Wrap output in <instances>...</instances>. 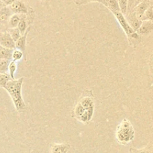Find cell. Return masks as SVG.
Wrapping results in <instances>:
<instances>
[{
	"label": "cell",
	"instance_id": "obj_1",
	"mask_svg": "<svg viewBox=\"0 0 153 153\" xmlns=\"http://www.w3.org/2000/svg\"><path fill=\"white\" fill-rule=\"evenodd\" d=\"M24 77L10 80L4 86V89L8 92L12 99L15 109L18 112H22L25 109V104L22 96V86Z\"/></svg>",
	"mask_w": 153,
	"mask_h": 153
},
{
	"label": "cell",
	"instance_id": "obj_2",
	"mask_svg": "<svg viewBox=\"0 0 153 153\" xmlns=\"http://www.w3.org/2000/svg\"><path fill=\"white\" fill-rule=\"evenodd\" d=\"M116 137L118 142L122 145H127L134 140V128L127 118L123 120L117 128Z\"/></svg>",
	"mask_w": 153,
	"mask_h": 153
},
{
	"label": "cell",
	"instance_id": "obj_3",
	"mask_svg": "<svg viewBox=\"0 0 153 153\" xmlns=\"http://www.w3.org/2000/svg\"><path fill=\"white\" fill-rule=\"evenodd\" d=\"M114 15L115 18L118 21L120 26L122 27L123 30L125 32L126 34L127 38H128V43L131 46H136L141 40V37L134 30L131 28L129 24L127 22L126 16L121 13L120 11H114L112 12Z\"/></svg>",
	"mask_w": 153,
	"mask_h": 153
},
{
	"label": "cell",
	"instance_id": "obj_4",
	"mask_svg": "<svg viewBox=\"0 0 153 153\" xmlns=\"http://www.w3.org/2000/svg\"><path fill=\"white\" fill-rule=\"evenodd\" d=\"M9 8L13 14H27L28 13V9L23 2L20 0H16L13 2L10 5H9Z\"/></svg>",
	"mask_w": 153,
	"mask_h": 153
},
{
	"label": "cell",
	"instance_id": "obj_5",
	"mask_svg": "<svg viewBox=\"0 0 153 153\" xmlns=\"http://www.w3.org/2000/svg\"><path fill=\"white\" fill-rule=\"evenodd\" d=\"M0 45L8 49H15V42L7 32H0Z\"/></svg>",
	"mask_w": 153,
	"mask_h": 153
},
{
	"label": "cell",
	"instance_id": "obj_6",
	"mask_svg": "<svg viewBox=\"0 0 153 153\" xmlns=\"http://www.w3.org/2000/svg\"><path fill=\"white\" fill-rule=\"evenodd\" d=\"M151 4H152V0H143V1H142L141 2L137 4V5L133 8L132 11L134 12V14L137 16V17L140 19L141 16H143V13L146 11V9H147Z\"/></svg>",
	"mask_w": 153,
	"mask_h": 153
},
{
	"label": "cell",
	"instance_id": "obj_7",
	"mask_svg": "<svg viewBox=\"0 0 153 153\" xmlns=\"http://www.w3.org/2000/svg\"><path fill=\"white\" fill-rule=\"evenodd\" d=\"M125 16L127 22L129 24L130 26L131 27V28H132L133 30H134L135 32L137 31L142 22L141 20L139 19L138 17H137V16L134 14V13L132 10H131V12H129V13L127 14Z\"/></svg>",
	"mask_w": 153,
	"mask_h": 153
},
{
	"label": "cell",
	"instance_id": "obj_8",
	"mask_svg": "<svg viewBox=\"0 0 153 153\" xmlns=\"http://www.w3.org/2000/svg\"><path fill=\"white\" fill-rule=\"evenodd\" d=\"M153 29L152 20H143L142 21L140 27L136 31L139 35H147Z\"/></svg>",
	"mask_w": 153,
	"mask_h": 153
},
{
	"label": "cell",
	"instance_id": "obj_9",
	"mask_svg": "<svg viewBox=\"0 0 153 153\" xmlns=\"http://www.w3.org/2000/svg\"><path fill=\"white\" fill-rule=\"evenodd\" d=\"M30 28H31V27L28 26L27 28L26 31L24 32V34H21V36L18 38V40L15 42V48L21 50L23 53L25 52V47H26V38L27 35H28V32L30 31Z\"/></svg>",
	"mask_w": 153,
	"mask_h": 153
},
{
	"label": "cell",
	"instance_id": "obj_10",
	"mask_svg": "<svg viewBox=\"0 0 153 153\" xmlns=\"http://www.w3.org/2000/svg\"><path fill=\"white\" fill-rule=\"evenodd\" d=\"M70 148L68 143H55L51 146L50 153H67Z\"/></svg>",
	"mask_w": 153,
	"mask_h": 153
},
{
	"label": "cell",
	"instance_id": "obj_11",
	"mask_svg": "<svg viewBox=\"0 0 153 153\" xmlns=\"http://www.w3.org/2000/svg\"><path fill=\"white\" fill-rule=\"evenodd\" d=\"M94 106H91V107L88 108V109L85 110V112L82 114L80 117H79L78 119L80 122H82L84 124H87V123L89 122L93 118V116H94Z\"/></svg>",
	"mask_w": 153,
	"mask_h": 153
},
{
	"label": "cell",
	"instance_id": "obj_12",
	"mask_svg": "<svg viewBox=\"0 0 153 153\" xmlns=\"http://www.w3.org/2000/svg\"><path fill=\"white\" fill-rule=\"evenodd\" d=\"M99 2L102 3L103 5L108 8L111 12L120 11L117 0H100Z\"/></svg>",
	"mask_w": 153,
	"mask_h": 153
},
{
	"label": "cell",
	"instance_id": "obj_13",
	"mask_svg": "<svg viewBox=\"0 0 153 153\" xmlns=\"http://www.w3.org/2000/svg\"><path fill=\"white\" fill-rule=\"evenodd\" d=\"M11 10L7 6L0 9V24H4L9 20L12 15Z\"/></svg>",
	"mask_w": 153,
	"mask_h": 153
},
{
	"label": "cell",
	"instance_id": "obj_14",
	"mask_svg": "<svg viewBox=\"0 0 153 153\" xmlns=\"http://www.w3.org/2000/svg\"><path fill=\"white\" fill-rule=\"evenodd\" d=\"M13 50L4 47L0 45V58L3 59H11V54Z\"/></svg>",
	"mask_w": 153,
	"mask_h": 153
},
{
	"label": "cell",
	"instance_id": "obj_15",
	"mask_svg": "<svg viewBox=\"0 0 153 153\" xmlns=\"http://www.w3.org/2000/svg\"><path fill=\"white\" fill-rule=\"evenodd\" d=\"M79 103L81 104V105H82L85 110L94 106V100H93V98L91 97H88V96L82 98V100L79 101Z\"/></svg>",
	"mask_w": 153,
	"mask_h": 153
},
{
	"label": "cell",
	"instance_id": "obj_16",
	"mask_svg": "<svg viewBox=\"0 0 153 153\" xmlns=\"http://www.w3.org/2000/svg\"><path fill=\"white\" fill-rule=\"evenodd\" d=\"M20 14H13L10 16L8 20V26L10 28H16L17 26V24L20 20Z\"/></svg>",
	"mask_w": 153,
	"mask_h": 153
},
{
	"label": "cell",
	"instance_id": "obj_17",
	"mask_svg": "<svg viewBox=\"0 0 153 153\" xmlns=\"http://www.w3.org/2000/svg\"><path fill=\"white\" fill-rule=\"evenodd\" d=\"M17 69V64H16V62L14 61H10L9 62L8 68H7V70L9 72V76H10V79L14 80L15 79V73Z\"/></svg>",
	"mask_w": 153,
	"mask_h": 153
},
{
	"label": "cell",
	"instance_id": "obj_18",
	"mask_svg": "<svg viewBox=\"0 0 153 153\" xmlns=\"http://www.w3.org/2000/svg\"><path fill=\"white\" fill-rule=\"evenodd\" d=\"M7 32L10 34V37H11V38L13 39V40L14 42H16L18 40V38L21 36V33L19 32V30L17 28V27H16V28H8Z\"/></svg>",
	"mask_w": 153,
	"mask_h": 153
},
{
	"label": "cell",
	"instance_id": "obj_19",
	"mask_svg": "<svg viewBox=\"0 0 153 153\" xmlns=\"http://www.w3.org/2000/svg\"><path fill=\"white\" fill-rule=\"evenodd\" d=\"M16 27H17L18 29L19 30L21 34H24V32L26 31V29H27V22H26V20H25V16H21L20 20H19V22H18V24H17V26H16Z\"/></svg>",
	"mask_w": 153,
	"mask_h": 153
},
{
	"label": "cell",
	"instance_id": "obj_20",
	"mask_svg": "<svg viewBox=\"0 0 153 153\" xmlns=\"http://www.w3.org/2000/svg\"><path fill=\"white\" fill-rule=\"evenodd\" d=\"M153 19V10H152V5L151 4L149 8L146 10V11L143 13V16H141L140 20L142 21L143 20H152Z\"/></svg>",
	"mask_w": 153,
	"mask_h": 153
},
{
	"label": "cell",
	"instance_id": "obj_21",
	"mask_svg": "<svg viewBox=\"0 0 153 153\" xmlns=\"http://www.w3.org/2000/svg\"><path fill=\"white\" fill-rule=\"evenodd\" d=\"M120 12L126 16L128 10V0H117Z\"/></svg>",
	"mask_w": 153,
	"mask_h": 153
},
{
	"label": "cell",
	"instance_id": "obj_22",
	"mask_svg": "<svg viewBox=\"0 0 153 153\" xmlns=\"http://www.w3.org/2000/svg\"><path fill=\"white\" fill-rule=\"evenodd\" d=\"M23 57V52L21 50L18 49H13L12 51L11 54V59L14 62H17L19 60L22 59V58Z\"/></svg>",
	"mask_w": 153,
	"mask_h": 153
},
{
	"label": "cell",
	"instance_id": "obj_23",
	"mask_svg": "<svg viewBox=\"0 0 153 153\" xmlns=\"http://www.w3.org/2000/svg\"><path fill=\"white\" fill-rule=\"evenodd\" d=\"M11 79L8 74H7L6 73H0V87L4 88L7 81H9Z\"/></svg>",
	"mask_w": 153,
	"mask_h": 153
},
{
	"label": "cell",
	"instance_id": "obj_24",
	"mask_svg": "<svg viewBox=\"0 0 153 153\" xmlns=\"http://www.w3.org/2000/svg\"><path fill=\"white\" fill-rule=\"evenodd\" d=\"M85 108H84L83 106L81 105V104L79 102V103L76 105L74 109V114H75V116L76 117V118H79V117L82 116V114L85 112Z\"/></svg>",
	"mask_w": 153,
	"mask_h": 153
},
{
	"label": "cell",
	"instance_id": "obj_25",
	"mask_svg": "<svg viewBox=\"0 0 153 153\" xmlns=\"http://www.w3.org/2000/svg\"><path fill=\"white\" fill-rule=\"evenodd\" d=\"M10 60L0 58V73H6Z\"/></svg>",
	"mask_w": 153,
	"mask_h": 153
},
{
	"label": "cell",
	"instance_id": "obj_26",
	"mask_svg": "<svg viewBox=\"0 0 153 153\" xmlns=\"http://www.w3.org/2000/svg\"><path fill=\"white\" fill-rule=\"evenodd\" d=\"M130 152L131 153H152V150L149 147H146L141 149H137V148H130Z\"/></svg>",
	"mask_w": 153,
	"mask_h": 153
},
{
	"label": "cell",
	"instance_id": "obj_27",
	"mask_svg": "<svg viewBox=\"0 0 153 153\" xmlns=\"http://www.w3.org/2000/svg\"><path fill=\"white\" fill-rule=\"evenodd\" d=\"M99 2L100 0H76L75 2L77 4H86L90 2Z\"/></svg>",
	"mask_w": 153,
	"mask_h": 153
},
{
	"label": "cell",
	"instance_id": "obj_28",
	"mask_svg": "<svg viewBox=\"0 0 153 153\" xmlns=\"http://www.w3.org/2000/svg\"><path fill=\"white\" fill-rule=\"evenodd\" d=\"M134 1L135 0H128V10H127V14L131 12L133 10V8H134Z\"/></svg>",
	"mask_w": 153,
	"mask_h": 153
},
{
	"label": "cell",
	"instance_id": "obj_29",
	"mask_svg": "<svg viewBox=\"0 0 153 153\" xmlns=\"http://www.w3.org/2000/svg\"><path fill=\"white\" fill-rule=\"evenodd\" d=\"M1 1H2L3 3L5 4V6H9L13 2L16 1V0H1Z\"/></svg>",
	"mask_w": 153,
	"mask_h": 153
},
{
	"label": "cell",
	"instance_id": "obj_30",
	"mask_svg": "<svg viewBox=\"0 0 153 153\" xmlns=\"http://www.w3.org/2000/svg\"><path fill=\"white\" fill-rule=\"evenodd\" d=\"M142 1H143V0H135V1H134V8L135 7L137 4H139L140 2H141Z\"/></svg>",
	"mask_w": 153,
	"mask_h": 153
},
{
	"label": "cell",
	"instance_id": "obj_31",
	"mask_svg": "<svg viewBox=\"0 0 153 153\" xmlns=\"http://www.w3.org/2000/svg\"><path fill=\"white\" fill-rule=\"evenodd\" d=\"M4 7H6L5 4L3 3V2L1 1V0H0V9L2 8H4Z\"/></svg>",
	"mask_w": 153,
	"mask_h": 153
},
{
	"label": "cell",
	"instance_id": "obj_32",
	"mask_svg": "<svg viewBox=\"0 0 153 153\" xmlns=\"http://www.w3.org/2000/svg\"><path fill=\"white\" fill-rule=\"evenodd\" d=\"M130 153H131V152H130Z\"/></svg>",
	"mask_w": 153,
	"mask_h": 153
}]
</instances>
